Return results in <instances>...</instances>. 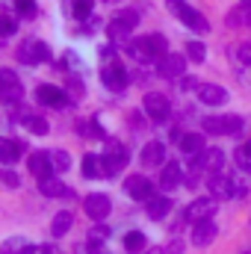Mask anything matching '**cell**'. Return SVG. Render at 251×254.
Masks as SVG:
<instances>
[{
  "label": "cell",
  "mask_w": 251,
  "mask_h": 254,
  "mask_svg": "<svg viewBox=\"0 0 251 254\" xmlns=\"http://www.w3.org/2000/svg\"><path fill=\"white\" fill-rule=\"evenodd\" d=\"M246 151H249V154H251V139H249V142H246Z\"/></svg>",
  "instance_id": "obj_48"
},
{
  "label": "cell",
  "mask_w": 251,
  "mask_h": 254,
  "mask_svg": "<svg viewBox=\"0 0 251 254\" xmlns=\"http://www.w3.org/2000/svg\"><path fill=\"white\" fill-rule=\"evenodd\" d=\"M157 71H160V77H166V80L184 77V71H187V57H181V54H166V57L157 63Z\"/></svg>",
  "instance_id": "obj_11"
},
{
  "label": "cell",
  "mask_w": 251,
  "mask_h": 254,
  "mask_svg": "<svg viewBox=\"0 0 251 254\" xmlns=\"http://www.w3.org/2000/svg\"><path fill=\"white\" fill-rule=\"evenodd\" d=\"M181 89L189 92V89H198V80L195 77H181Z\"/></svg>",
  "instance_id": "obj_44"
},
{
  "label": "cell",
  "mask_w": 251,
  "mask_h": 254,
  "mask_svg": "<svg viewBox=\"0 0 251 254\" xmlns=\"http://www.w3.org/2000/svg\"><path fill=\"white\" fill-rule=\"evenodd\" d=\"M15 9L21 15H36V0H15Z\"/></svg>",
  "instance_id": "obj_41"
},
{
  "label": "cell",
  "mask_w": 251,
  "mask_h": 254,
  "mask_svg": "<svg viewBox=\"0 0 251 254\" xmlns=\"http://www.w3.org/2000/svg\"><path fill=\"white\" fill-rule=\"evenodd\" d=\"M249 195V184L243 178H231V198H246Z\"/></svg>",
  "instance_id": "obj_39"
},
{
  "label": "cell",
  "mask_w": 251,
  "mask_h": 254,
  "mask_svg": "<svg viewBox=\"0 0 251 254\" xmlns=\"http://www.w3.org/2000/svg\"><path fill=\"white\" fill-rule=\"evenodd\" d=\"M21 122H24V127L30 133H36V136H48V130H51V125L42 116H21Z\"/></svg>",
  "instance_id": "obj_28"
},
{
  "label": "cell",
  "mask_w": 251,
  "mask_h": 254,
  "mask_svg": "<svg viewBox=\"0 0 251 254\" xmlns=\"http://www.w3.org/2000/svg\"><path fill=\"white\" fill-rule=\"evenodd\" d=\"M142 110H145V116H148L151 122H166L169 113H172V104H169L166 95H160V92H148L145 101H142Z\"/></svg>",
  "instance_id": "obj_6"
},
{
  "label": "cell",
  "mask_w": 251,
  "mask_h": 254,
  "mask_svg": "<svg viewBox=\"0 0 251 254\" xmlns=\"http://www.w3.org/2000/svg\"><path fill=\"white\" fill-rule=\"evenodd\" d=\"M27 166H30V175H36V181H45V178H51V175H54L51 154H45V151H36V154L27 160Z\"/></svg>",
  "instance_id": "obj_16"
},
{
  "label": "cell",
  "mask_w": 251,
  "mask_h": 254,
  "mask_svg": "<svg viewBox=\"0 0 251 254\" xmlns=\"http://www.w3.org/2000/svg\"><path fill=\"white\" fill-rule=\"evenodd\" d=\"M181 151L187 154L189 160H195V157H201V154L207 151V142H204V133H184V136H181Z\"/></svg>",
  "instance_id": "obj_17"
},
{
  "label": "cell",
  "mask_w": 251,
  "mask_h": 254,
  "mask_svg": "<svg viewBox=\"0 0 251 254\" xmlns=\"http://www.w3.org/2000/svg\"><path fill=\"white\" fill-rule=\"evenodd\" d=\"M0 184H3V187H12V190H18V184H21V181H18V175H15V172H9V169H0Z\"/></svg>",
  "instance_id": "obj_40"
},
{
  "label": "cell",
  "mask_w": 251,
  "mask_h": 254,
  "mask_svg": "<svg viewBox=\"0 0 251 254\" xmlns=\"http://www.w3.org/2000/svg\"><path fill=\"white\" fill-rule=\"evenodd\" d=\"M107 3H119V0H107Z\"/></svg>",
  "instance_id": "obj_49"
},
{
  "label": "cell",
  "mask_w": 251,
  "mask_h": 254,
  "mask_svg": "<svg viewBox=\"0 0 251 254\" xmlns=\"http://www.w3.org/2000/svg\"><path fill=\"white\" fill-rule=\"evenodd\" d=\"M181 181H184L181 166H178V163H166V166H163V172H160V190L172 192L175 187H181Z\"/></svg>",
  "instance_id": "obj_19"
},
{
  "label": "cell",
  "mask_w": 251,
  "mask_h": 254,
  "mask_svg": "<svg viewBox=\"0 0 251 254\" xmlns=\"http://www.w3.org/2000/svg\"><path fill=\"white\" fill-rule=\"evenodd\" d=\"M195 163H198L204 172L213 175V172H222V166H225V154H222L219 148H207L201 157H195Z\"/></svg>",
  "instance_id": "obj_20"
},
{
  "label": "cell",
  "mask_w": 251,
  "mask_h": 254,
  "mask_svg": "<svg viewBox=\"0 0 251 254\" xmlns=\"http://www.w3.org/2000/svg\"><path fill=\"white\" fill-rule=\"evenodd\" d=\"M145 246H148V240H145V234H142V231H130V234L125 237V249L130 254L145 252Z\"/></svg>",
  "instance_id": "obj_29"
},
{
  "label": "cell",
  "mask_w": 251,
  "mask_h": 254,
  "mask_svg": "<svg viewBox=\"0 0 251 254\" xmlns=\"http://www.w3.org/2000/svg\"><path fill=\"white\" fill-rule=\"evenodd\" d=\"M39 190H42V195H48V198H74V192L68 190L63 181H57L54 175L45 178V181H39Z\"/></svg>",
  "instance_id": "obj_22"
},
{
  "label": "cell",
  "mask_w": 251,
  "mask_h": 254,
  "mask_svg": "<svg viewBox=\"0 0 251 254\" xmlns=\"http://www.w3.org/2000/svg\"><path fill=\"white\" fill-rule=\"evenodd\" d=\"M110 39L113 42H122V45H130V27H125L122 21H110Z\"/></svg>",
  "instance_id": "obj_31"
},
{
  "label": "cell",
  "mask_w": 251,
  "mask_h": 254,
  "mask_svg": "<svg viewBox=\"0 0 251 254\" xmlns=\"http://www.w3.org/2000/svg\"><path fill=\"white\" fill-rule=\"evenodd\" d=\"M234 163H237V169H240L243 175L251 178V154L246 148H237V151H234Z\"/></svg>",
  "instance_id": "obj_32"
},
{
  "label": "cell",
  "mask_w": 251,
  "mask_h": 254,
  "mask_svg": "<svg viewBox=\"0 0 251 254\" xmlns=\"http://www.w3.org/2000/svg\"><path fill=\"white\" fill-rule=\"evenodd\" d=\"M225 24H228L231 30H237V27H249V24H251V6H249V3H243V6H234V9L228 12Z\"/></svg>",
  "instance_id": "obj_24"
},
{
  "label": "cell",
  "mask_w": 251,
  "mask_h": 254,
  "mask_svg": "<svg viewBox=\"0 0 251 254\" xmlns=\"http://www.w3.org/2000/svg\"><path fill=\"white\" fill-rule=\"evenodd\" d=\"M36 252H39V246H33L30 240H21V237L6 240L3 249H0V254H36Z\"/></svg>",
  "instance_id": "obj_25"
},
{
  "label": "cell",
  "mask_w": 251,
  "mask_h": 254,
  "mask_svg": "<svg viewBox=\"0 0 251 254\" xmlns=\"http://www.w3.org/2000/svg\"><path fill=\"white\" fill-rule=\"evenodd\" d=\"M101 80H104V86H107V89H113V92H125L127 83H130L127 71H125L119 63L104 65V71H101Z\"/></svg>",
  "instance_id": "obj_10"
},
{
  "label": "cell",
  "mask_w": 251,
  "mask_h": 254,
  "mask_svg": "<svg viewBox=\"0 0 251 254\" xmlns=\"http://www.w3.org/2000/svg\"><path fill=\"white\" fill-rule=\"evenodd\" d=\"M92 9H95V0H74V18L86 21L92 18Z\"/></svg>",
  "instance_id": "obj_34"
},
{
  "label": "cell",
  "mask_w": 251,
  "mask_h": 254,
  "mask_svg": "<svg viewBox=\"0 0 251 254\" xmlns=\"http://www.w3.org/2000/svg\"><path fill=\"white\" fill-rule=\"evenodd\" d=\"M243 3H249V6H251V0H243Z\"/></svg>",
  "instance_id": "obj_50"
},
{
  "label": "cell",
  "mask_w": 251,
  "mask_h": 254,
  "mask_svg": "<svg viewBox=\"0 0 251 254\" xmlns=\"http://www.w3.org/2000/svg\"><path fill=\"white\" fill-rule=\"evenodd\" d=\"M145 254H166V249H160V246H154V249H148Z\"/></svg>",
  "instance_id": "obj_46"
},
{
  "label": "cell",
  "mask_w": 251,
  "mask_h": 254,
  "mask_svg": "<svg viewBox=\"0 0 251 254\" xmlns=\"http://www.w3.org/2000/svg\"><path fill=\"white\" fill-rule=\"evenodd\" d=\"M127 160H130V154H127L125 145H119V142H110L107 154L101 157V166H104V178H113V175H119V172H122V169L127 166Z\"/></svg>",
  "instance_id": "obj_4"
},
{
  "label": "cell",
  "mask_w": 251,
  "mask_h": 254,
  "mask_svg": "<svg viewBox=\"0 0 251 254\" xmlns=\"http://www.w3.org/2000/svg\"><path fill=\"white\" fill-rule=\"evenodd\" d=\"M142 166L154 169V166H166V145L163 142H148L142 148Z\"/></svg>",
  "instance_id": "obj_18"
},
{
  "label": "cell",
  "mask_w": 251,
  "mask_h": 254,
  "mask_svg": "<svg viewBox=\"0 0 251 254\" xmlns=\"http://www.w3.org/2000/svg\"><path fill=\"white\" fill-rule=\"evenodd\" d=\"M207 190L210 195L219 201V198H231V178L228 175H222V172H213L210 178H207Z\"/></svg>",
  "instance_id": "obj_21"
},
{
  "label": "cell",
  "mask_w": 251,
  "mask_h": 254,
  "mask_svg": "<svg viewBox=\"0 0 251 254\" xmlns=\"http://www.w3.org/2000/svg\"><path fill=\"white\" fill-rule=\"evenodd\" d=\"M51 163H54L57 172H65V169L71 166V157H68L65 151H51Z\"/></svg>",
  "instance_id": "obj_36"
},
{
  "label": "cell",
  "mask_w": 251,
  "mask_h": 254,
  "mask_svg": "<svg viewBox=\"0 0 251 254\" xmlns=\"http://www.w3.org/2000/svg\"><path fill=\"white\" fill-rule=\"evenodd\" d=\"M139 45L145 48V54H148V60H151V63H154V60H163V57L169 54V42H166V36H163V33L142 36V39H139Z\"/></svg>",
  "instance_id": "obj_14"
},
{
  "label": "cell",
  "mask_w": 251,
  "mask_h": 254,
  "mask_svg": "<svg viewBox=\"0 0 251 254\" xmlns=\"http://www.w3.org/2000/svg\"><path fill=\"white\" fill-rule=\"evenodd\" d=\"M201 127L210 136H237V133H243L246 119L243 116H207L201 122Z\"/></svg>",
  "instance_id": "obj_1"
},
{
  "label": "cell",
  "mask_w": 251,
  "mask_h": 254,
  "mask_svg": "<svg viewBox=\"0 0 251 254\" xmlns=\"http://www.w3.org/2000/svg\"><path fill=\"white\" fill-rule=\"evenodd\" d=\"M12 33H18L15 21L12 18H0V36H12Z\"/></svg>",
  "instance_id": "obj_42"
},
{
  "label": "cell",
  "mask_w": 251,
  "mask_h": 254,
  "mask_svg": "<svg viewBox=\"0 0 251 254\" xmlns=\"http://www.w3.org/2000/svg\"><path fill=\"white\" fill-rule=\"evenodd\" d=\"M125 192L133 201H151L154 198V184L145 175H130L125 181Z\"/></svg>",
  "instance_id": "obj_8"
},
{
  "label": "cell",
  "mask_w": 251,
  "mask_h": 254,
  "mask_svg": "<svg viewBox=\"0 0 251 254\" xmlns=\"http://www.w3.org/2000/svg\"><path fill=\"white\" fill-rule=\"evenodd\" d=\"M18 60L24 65H39V63H48L51 60V48L39 39H27L18 45Z\"/></svg>",
  "instance_id": "obj_3"
},
{
  "label": "cell",
  "mask_w": 251,
  "mask_h": 254,
  "mask_svg": "<svg viewBox=\"0 0 251 254\" xmlns=\"http://www.w3.org/2000/svg\"><path fill=\"white\" fill-rule=\"evenodd\" d=\"M116 21H122V24H125V27H130V30H133V27H136V24H139V12H136V9H122V12H119V18H116Z\"/></svg>",
  "instance_id": "obj_37"
},
{
  "label": "cell",
  "mask_w": 251,
  "mask_h": 254,
  "mask_svg": "<svg viewBox=\"0 0 251 254\" xmlns=\"http://www.w3.org/2000/svg\"><path fill=\"white\" fill-rule=\"evenodd\" d=\"M166 254H184V243H181V240L169 243V249H166Z\"/></svg>",
  "instance_id": "obj_45"
},
{
  "label": "cell",
  "mask_w": 251,
  "mask_h": 254,
  "mask_svg": "<svg viewBox=\"0 0 251 254\" xmlns=\"http://www.w3.org/2000/svg\"><path fill=\"white\" fill-rule=\"evenodd\" d=\"M240 254H251V246H246V249H243V252H240Z\"/></svg>",
  "instance_id": "obj_47"
},
{
  "label": "cell",
  "mask_w": 251,
  "mask_h": 254,
  "mask_svg": "<svg viewBox=\"0 0 251 254\" xmlns=\"http://www.w3.org/2000/svg\"><path fill=\"white\" fill-rule=\"evenodd\" d=\"M216 234H219V228H216V222H213V219L198 222V225H192V246L207 249V246L216 240Z\"/></svg>",
  "instance_id": "obj_15"
},
{
  "label": "cell",
  "mask_w": 251,
  "mask_h": 254,
  "mask_svg": "<svg viewBox=\"0 0 251 254\" xmlns=\"http://www.w3.org/2000/svg\"><path fill=\"white\" fill-rule=\"evenodd\" d=\"M145 210H148V216H151L154 222H160V219L169 216V210H172V198H169V195H157V198L145 201Z\"/></svg>",
  "instance_id": "obj_23"
},
{
  "label": "cell",
  "mask_w": 251,
  "mask_h": 254,
  "mask_svg": "<svg viewBox=\"0 0 251 254\" xmlns=\"http://www.w3.org/2000/svg\"><path fill=\"white\" fill-rule=\"evenodd\" d=\"M89 237H92V243H101V240H107V237H110V231H107V228H104V225H95V228H92V234H89Z\"/></svg>",
  "instance_id": "obj_43"
},
{
  "label": "cell",
  "mask_w": 251,
  "mask_h": 254,
  "mask_svg": "<svg viewBox=\"0 0 251 254\" xmlns=\"http://www.w3.org/2000/svg\"><path fill=\"white\" fill-rule=\"evenodd\" d=\"M169 3V9H172V15L175 18H181L184 24H187L189 30H195V33H207L210 30V24H207V18L198 12V9H192L187 0H166Z\"/></svg>",
  "instance_id": "obj_2"
},
{
  "label": "cell",
  "mask_w": 251,
  "mask_h": 254,
  "mask_svg": "<svg viewBox=\"0 0 251 254\" xmlns=\"http://www.w3.org/2000/svg\"><path fill=\"white\" fill-rule=\"evenodd\" d=\"M83 175H86L89 181L104 178V166H101V157H98V154H86V157H83Z\"/></svg>",
  "instance_id": "obj_26"
},
{
  "label": "cell",
  "mask_w": 251,
  "mask_h": 254,
  "mask_svg": "<svg viewBox=\"0 0 251 254\" xmlns=\"http://www.w3.org/2000/svg\"><path fill=\"white\" fill-rule=\"evenodd\" d=\"M71 222H74L71 213H57V216H54V225H51V234H54V237L68 234V231H71Z\"/></svg>",
  "instance_id": "obj_30"
},
{
  "label": "cell",
  "mask_w": 251,
  "mask_h": 254,
  "mask_svg": "<svg viewBox=\"0 0 251 254\" xmlns=\"http://www.w3.org/2000/svg\"><path fill=\"white\" fill-rule=\"evenodd\" d=\"M80 136H89V139H101V136H104V130L98 127V122H83V125H80Z\"/></svg>",
  "instance_id": "obj_38"
},
{
  "label": "cell",
  "mask_w": 251,
  "mask_h": 254,
  "mask_svg": "<svg viewBox=\"0 0 251 254\" xmlns=\"http://www.w3.org/2000/svg\"><path fill=\"white\" fill-rule=\"evenodd\" d=\"M36 101H39V104H45V107H54V110L68 107L65 92H63V89H57V86H51V83H45V86H39V89H36Z\"/></svg>",
  "instance_id": "obj_13"
},
{
  "label": "cell",
  "mask_w": 251,
  "mask_h": 254,
  "mask_svg": "<svg viewBox=\"0 0 251 254\" xmlns=\"http://www.w3.org/2000/svg\"><path fill=\"white\" fill-rule=\"evenodd\" d=\"M24 145L21 142H12V139H0V163H15L21 157Z\"/></svg>",
  "instance_id": "obj_27"
},
{
  "label": "cell",
  "mask_w": 251,
  "mask_h": 254,
  "mask_svg": "<svg viewBox=\"0 0 251 254\" xmlns=\"http://www.w3.org/2000/svg\"><path fill=\"white\" fill-rule=\"evenodd\" d=\"M21 95H24V86L18 83V77L12 71L0 68V98L9 101V104H15V101H21Z\"/></svg>",
  "instance_id": "obj_12"
},
{
  "label": "cell",
  "mask_w": 251,
  "mask_h": 254,
  "mask_svg": "<svg viewBox=\"0 0 251 254\" xmlns=\"http://www.w3.org/2000/svg\"><path fill=\"white\" fill-rule=\"evenodd\" d=\"M83 210H86V216H89L92 222H104V219L110 216V210H113L110 195H104V192H92V195H86V198H83Z\"/></svg>",
  "instance_id": "obj_7"
},
{
  "label": "cell",
  "mask_w": 251,
  "mask_h": 254,
  "mask_svg": "<svg viewBox=\"0 0 251 254\" xmlns=\"http://www.w3.org/2000/svg\"><path fill=\"white\" fill-rule=\"evenodd\" d=\"M216 210H219V204H216V198H213V195H210V198H195L187 210H184V219L192 222V225H198V222L213 219V216H216Z\"/></svg>",
  "instance_id": "obj_5"
},
{
  "label": "cell",
  "mask_w": 251,
  "mask_h": 254,
  "mask_svg": "<svg viewBox=\"0 0 251 254\" xmlns=\"http://www.w3.org/2000/svg\"><path fill=\"white\" fill-rule=\"evenodd\" d=\"M231 54L240 60V65H251V42H243V45H234Z\"/></svg>",
  "instance_id": "obj_35"
},
{
  "label": "cell",
  "mask_w": 251,
  "mask_h": 254,
  "mask_svg": "<svg viewBox=\"0 0 251 254\" xmlns=\"http://www.w3.org/2000/svg\"><path fill=\"white\" fill-rule=\"evenodd\" d=\"M187 60H192V63H204V60H207V48H204L201 42H189L187 45Z\"/></svg>",
  "instance_id": "obj_33"
},
{
  "label": "cell",
  "mask_w": 251,
  "mask_h": 254,
  "mask_svg": "<svg viewBox=\"0 0 251 254\" xmlns=\"http://www.w3.org/2000/svg\"><path fill=\"white\" fill-rule=\"evenodd\" d=\"M195 95H198V101L207 104V107H222V104H228V89H225V86H216V83H198Z\"/></svg>",
  "instance_id": "obj_9"
}]
</instances>
